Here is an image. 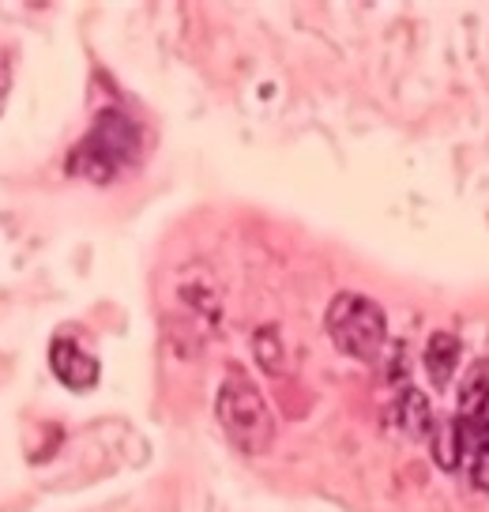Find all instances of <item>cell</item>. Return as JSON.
Listing matches in <instances>:
<instances>
[{"label": "cell", "instance_id": "5b68a950", "mask_svg": "<svg viewBox=\"0 0 489 512\" xmlns=\"http://www.w3.org/2000/svg\"><path fill=\"white\" fill-rule=\"evenodd\" d=\"M49 366H53V377L61 384H68L72 392H91L102 377V369H98V358L79 347V339H72L68 332L49 343Z\"/></svg>", "mask_w": 489, "mask_h": 512}, {"label": "cell", "instance_id": "8992f818", "mask_svg": "<svg viewBox=\"0 0 489 512\" xmlns=\"http://www.w3.org/2000/svg\"><path fill=\"white\" fill-rule=\"evenodd\" d=\"M392 426L407 437H429L433 433V407L418 388H403L392 403Z\"/></svg>", "mask_w": 489, "mask_h": 512}, {"label": "cell", "instance_id": "ba28073f", "mask_svg": "<svg viewBox=\"0 0 489 512\" xmlns=\"http://www.w3.org/2000/svg\"><path fill=\"white\" fill-rule=\"evenodd\" d=\"M467 471H471L474 490L489 494V441H482V445L471 452V460H467Z\"/></svg>", "mask_w": 489, "mask_h": 512}, {"label": "cell", "instance_id": "6da1fadb", "mask_svg": "<svg viewBox=\"0 0 489 512\" xmlns=\"http://www.w3.org/2000/svg\"><path fill=\"white\" fill-rule=\"evenodd\" d=\"M140 147H143L140 125L125 110L106 106V110L95 113L87 136L68 151L64 170L72 177L91 181V185H110L113 177H121L132 162L140 159Z\"/></svg>", "mask_w": 489, "mask_h": 512}, {"label": "cell", "instance_id": "7a4b0ae2", "mask_svg": "<svg viewBox=\"0 0 489 512\" xmlns=\"http://www.w3.org/2000/svg\"><path fill=\"white\" fill-rule=\"evenodd\" d=\"M215 418L237 452H245V456L268 452L271 437H275V418H271L260 388L241 373V366L226 369L219 396H215Z\"/></svg>", "mask_w": 489, "mask_h": 512}, {"label": "cell", "instance_id": "277c9868", "mask_svg": "<svg viewBox=\"0 0 489 512\" xmlns=\"http://www.w3.org/2000/svg\"><path fill=\"white\" fill-rule=\"evenodd\" d=\"M448 437H452V448L444 456V467H456V456L471 460V452L482 441H489V362H474L467 373H463V384H459V403L456 415H452V426H448Z\"/></svg>", "mask_w": 489, "mask_h": 512}, {"label": "cell", "instance_id": "9c48e42d", "mask_svg": "<svg viewBox=\"0 0 489 512\" xmlns=\"http://www.w3.org/2000/svg\"><path fill=\"white\" fill-rule=\"evenodd\" d=\"M8 91H12V61H8V53L0 49V113H4V102H8Z\"/></svg>", "mask_w": 489, "mask_h": 512}, {"label": "cell", "instance_id": "3957f363", "mask_svg": "<svg viewBox=\"0 0 489 512\" xmlns=\"http://www.w3.org/2000/svg\"><path fill=\"white\" fill-rule=\"evenodd\" d=\"M324 324H328V336H332L335 351L347 354V358H358V362H373L380 354V347L388 343L384 309L373 298L354 294V290L335 294Z\"/></svg>", "mask_w": 489, "mask_h": 512}, {"label": "cell", "instance_id": "52a82bcc", "mask_svg": "<svg viewBox=\"0 0 489 512\" xmlns=\"http://www.w3.org/2000/svg\"><path fill=\"white\" fill-rule=\"evenodd\" d=\"M459 369V339L452 332H433L426 343V373L433 388L444 392Z\"/></svg>", "mask_w": 489, "mask_h": 512}]
</instances>
